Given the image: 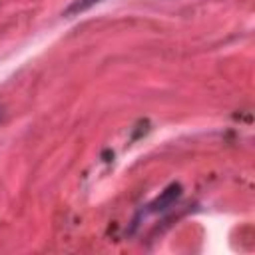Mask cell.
Listing matches in <instances>:
<instances>
[{
    "label": "cell",
    "instance_id": "obj_1",
    "mask_svg": "<svg viewBox=\"0 0 255 255\" xmlns=\"http://www.w3.org/2000/svg\"><path fill=\"white\" fill-rule=\"evenodd\" d=\"M179 195H181V185L179 183H171L159 197H155L151 203H147L145 205V209H141V213L139 215H151V213H159V211H163V209H167V207H171L177 199H179Z\"/></svg>",
    "mask_w": 255,
    "mask_h": 255
},
{
    "label": "cell",
    "instance_id": "obj_2",
    "mask_svg": "<svg viewBox=\"0 0 255 255\" xmlns=\"http://www.w3.org/2000/svg\"><path fill=\"white\" fill-rule=\"evenodd\" d=\"M98 2H102V0H74V2L64 10V16H68V18L78 16V14L86 12V10H90L92 6H96Z\"/></svg>",
    "mask_w": 255,
    "mask_h": 255
},
{
    "label": "cell",
    "instance_id": "obj_3",
    "mask_svg": "<svg viewBox=\"0 0 255 255\" xmlns=\"http://www.w3.org/2000/svg\"><path fill=\"white\" fill-rule=\"evenodd\" d=\"M4 116H6V112H4V108H2V106H0V122H2V120H4Z\"/></svg>",
    "mask_w": 255,
    "mask_h": 255
}]
</instances>
